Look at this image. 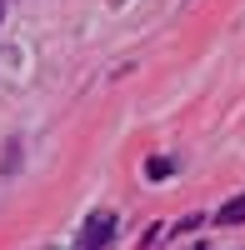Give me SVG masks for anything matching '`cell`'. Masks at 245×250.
Segmentation results:
<instances>
[{
	"mask_svg": "<svg viewBox=\"0 0 245 250\" xmlns=\"http://www.w3.org/2000/svg\"><path fill=\"white\" fill-rule=\"evenodd\" d=\"M110 240H115V215H110V210L90 215V220H85V230L75 235V245H80V250H95V245H110Z\"/></svg>",
	"mask_w": 245,
	"mask_h": 250,
	"instance_id": "1",
	"label": "cell"
},
{
	"mask_svg": "<svg viewBox=\"0 0 245 250\" xmlns=\"http://www.w3.org/2000/svg\"><path fill=\"white\" fill-rule=\"evenodd\" d=\"M145 175H150V180H165V175H175V160H170V155H155V160H145Z\"/></svg>",
	"mask_w": 245,
	"mask_h": 250,
	"instance_id": "2",
	"label": "cell"
},
{
	"mask_svg": "<svg viewBox=\"0 0 245 250\" xmlns=\"http://www.w3.org/2000/svg\"><path fill=\"white\" fill-rule=\"evenodd\" d=\"M245 220V195H235L230 205H220V225H240Z\"/></svg>",
	"mask_w": 245,
	"mask_h": 250,
	"instance_id": "3",
	"label": "cell"
},
{
	"mask_svg": "<svg viewBox=\"0 0 245 250\" xmlns=\"http://www.w3.org/2000/svg\"><path fill=\"white\" fill-rule=\"evenodd\" d=\"M0 20H5V0H0Z\"/></svg>",
	"mask_w": 245,
	"mask_h": 250,
	"instance_id": "4",
	"label": "cell"
}]
</instances>
